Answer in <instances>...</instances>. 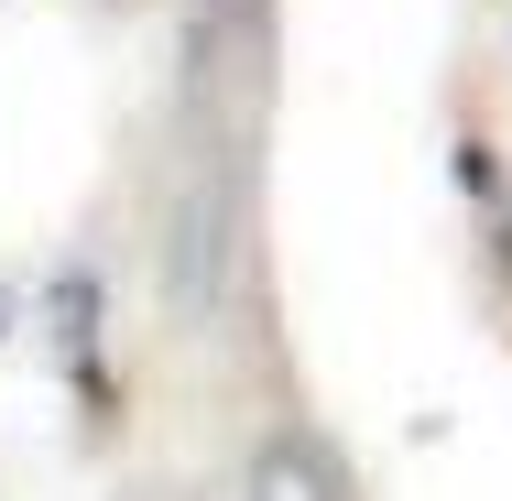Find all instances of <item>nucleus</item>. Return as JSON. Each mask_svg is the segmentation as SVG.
Segmentation results:
<instances>
[{
    "label": "nucleus",
    "mask_w": 512,
    "mask_h": 501,
    "mask_svg": "<svg viewBox=\"0 0 512 501\" xmlns=\"http://www.w3.org/2000/svg\"><path fill=\"white\" fill-rule=\"evenodd\" d=\"M240 501H338V480H327V458H316L306 436H262L251 491H240Z\"/></svg>",
    "instance_id": "1"
},
{
    "label": "nucleus",
    "mask_w": 512,
    "mask_h": 501,
    "mask_svg": "<svg viewBox=\"0 0 512 501\" xmlns=\"http://www.w3.org/2000/svg\"><path fill=\"white\" fill-rule=\"evenodd\" d=\"M207 22H251V11H262V0H197Z\"/></svg>",
    "instance_id": "2"
},
{
    "label": "nucleus",
    "mask_w": 512,
    "mask_h": 501,
    "mask_svg": "<svg viewBox=\"0 0 512 501\" xmlns=\"http://www.w3.org/2000/svg\"><path fill=\"white\" fill-rule=\"evenodd\" d=\"M11 316H22V295H11V284H0V338H11Z\"/></svg>",
    "instance_id": "3"
}]
</instances>
